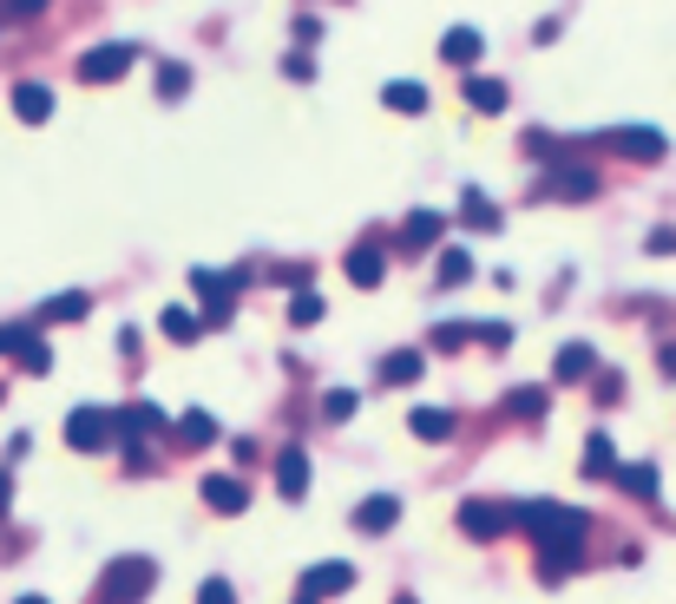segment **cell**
Returning a JSON list of instances; mask_svg holds the SVG:
<instances>
[{
  "instance_id": "1",
  "label": "cell",
  "mask_w": 676,
  "mask_h": 604,
  "mask_svg": "<svg viewBox=\"0 0 676 604\" xmlns=\"http://www.w3.org/2000/svg\"><path fill=\"white\" fill-rule=\"evenodd\" d=\"M513 526H526L532 539H539V572L559 585L565 572H578V559H585V533H592V520L578 513V506H559V500H519L513 506Z\"/></svg>"
},
{
  "instance_id": "2",
  "label": "cell",
  "mask_w": 676,
  "mask_h": 604,
  "mask_svg": "<svg viewBox=\"0 0 676 604\" xmlns=\"http://www.w3.org/2000/svg\"><path fill=\"white\" fill-rule=\"evenodd\" d=\"M151 559H112L105 566V585H99V604H138L151 592Z\"/></svg>"
},
{
  "instance_id": "3",
  "label": "cell",
  "mask_w": 676,
  "mask_h": 604,
  "mask_svg": "<svg viewBox=\"0 0 676 604\" xmlns=\"http://www.w3.org/2000/svg\"><path fill=\"white\" fill-rule=\"evenodd\" d=\"M131 59H138V46L105 39V46L79 53V86H112V79H125V72H131Z\"/></svg>"
},
{
  "instance_id": "4",
  "label": "cell",
  "mask_w": 676,
  "mask_h": 604,
  "mask_svg": "<svg viewBox=\"0 0 676 604\" xmlns=\"http://www.w3.org/2000/svg\"><path fill=\"white\" fill-rule=\"evenodd\" d=\"M112 441H118V428H112L105 408H72V414H66V447H79V454H105Z\"/></svg>"
},
{
  "instance_id": "5",
  "label": "cell",
  "mask_w": 676,
  "mask_h": 604,
  "mask_svg": "<svg viewBox=\"0 0 676 604\" xmlns=\"http://www.w3.org/2000/svg\"><path fill=\"white\" fill-rule=\"evenodd\" d=\"M605 145H611L618 158H638V164L671 158V138H664V132H651V125H611V132H605Z\"/></svg>"
},
{
  "instance_id": "6",
  "label": "cell",
  "mask_w": 676,
  "mask_h": 604,
  "mask_svg": "<svg viewBox=\"0 0 676 604\" xmlns=\"http://www.w3.org/2000/svg\"><path fill=\"white\" fill-rule=\"evenodd\" d=\"M513 526V506H500V500H467L460 506V533L467 539H500Z\"/></svg>"
},
{
  "instance_id": "7",
  "label": "cell",
  "mask_w": 676,
  "mask_h": 604,
  "mask_svg": "<svg viewBox=\"0 0 676 604\" xmlns=\"http://www.w3.org/2000/svg\"><path fill=\"white\" fill-rule=\"evenodd\" d=\"M355 585V566H342V559H322V566H309L302 572V599H335V592H348Z\"/></svg>"
},
{
  "instance_id": "8",
  "label": "cell",
  "mask_w": 676,
  "mask_h": 604,
  "mask_svg": "<svg viewBox=\"0 0 676 604\" xmlns=\"http://www.w3.org/2000/svg\"><path fill=\"white\" fill-rule=\"evenodd\" d=\"M204 506L210 513H250V487L237 474H204Z\"/></svg>"
},
{
  "instance_id": "9",
  "label": "cell",
  "mask_w": 676,
  "mask_h": 604,
  "mask_svg": "<svg viewBox=\"0 0 676 604\" xmlns=\"http://www.w3.org/2000/svg\"><path fill=\"white\" fill-rule=\"evenodd\" d=\"M355 526H362V533H388V526H401V493H368V500L355 506Z\"/></svg>"
},
{
  "instance_id": "10",
  "label": "cell",
  "mask_w": 676,
  "mask_h": 604,
  "mask_svg": "<svg viewBox=\"0 0 676 604\" xmlns=\"http://www.w3.org/2000/svg\"><path fill=\"white\" fill-rule=\"evenodd\" d=\"M546 191H552V197H598V171H592V164H559V171L546 178Z\"/></svg>"
},
{
  "instance_id": "11",
  "label": "cell",
  "mask_w": 676,
  "mask_h": 604,
  "mask_svg": "<svg viewBox=\"0 0 676 604\" xmlns=\"http://www.w3.org/2000/svg\"><path fill=\"white\" fill-rule=\"evenodd\" d=\"M480 53H486V39H480L473 26H447V33H440V59H447V66H473Z\"/></svg>"
},
{
  "instance_id": "12",
  "label": "cell",
  "mask_w": 676,
  "mask_h": 604,
  "mask_svg": "<svg viewBox=\"0 0 676 604\" xmlns=\"http://www.w3.org/2000/svg\"><path fill=\"white\" fill-rule=\"evenodd\" d=\"M381 105L421 118V112H427V86H421V79H388V86H381Z\"/></svg>"
},
{
  "instance_id": "13",
  "label": "cell",
  "mask_w": 676,
  "mask_h": 604,
  "mask_svg": "<svg viewBox=\"0 0 676 604\" xmlns=\"http://www.w3.org/2000/svg\"><path fill=\"white\" fill-rule=\"evenodd\" d=\"M440 230H447V210H414L401 224V250H427V243H440Z\"/></svg>"
},
{
  "instance_id": "14",
  "label": "cell",
  "mask_w": 676,
  "mask_h": 604,
  "mask_svg": "<svg viewBox=\"0 0 676 604\" xmlns=\"http://www.w3.org/2000/svg\"><path fill=\"white\" fill-rule=\"evenodd\" d=\"M92 309V296L85 289H59V296H46L39 309H33V322H79Z\"/></svg>"
},
{
  "instance_id": "15",
  "label": "cell",
  "mask_w": 676,
  "mask_h": 604,
  "mask_svg": "<svg viewBox=\"0 0 676 604\" xmlns=\"http://www.w3.org/2000/svg\"><path fill=\"white\" fill-rule=\"evenodd\" d=\"M276 493H283V500H302V493H309V454H302V447H289V454L276 460Z\"/></svg>"
},
{
  "instance_id": "16",
  "label": "cell",
  "mask_w": 676,
  "mask_h": 604,
  "mask_svg": "<svg viewBox=\"0 0 676 604\" xmlns=\"http://www.w3.org/2000/svg\"><path fill=\"white\" fill-rule=\"evenodd\" d=\"M13 118L46 125V118H53V92H46V86H33V79H26V86H13Z\"/></svg>"
},
{
  "instance_id": "17",
  "label": "cell",
  "mask_w": 676,
  "mask_h": 604,
  "mask_svg": "<svg viewBox=\"0 0 676 604\" xmlns=\"http://www.w3.org/2000/svg\"><path fill=\"white\" fill-rule=\"evenodd\" d=\"M552 368H559V381H585V375L598 368V349H592V342H565V349L552 355Z\"/></svg>"
},
{
  "instance_id": "18",
  "label": "cell",
  "mask_w": 676,
  "mask_h": 604,
  "mask_svg": "<svg viewBox=\"0 0 676 604\" xmlns=\"http://www.w3.org/2000/svg\"><path fill=\"white\" fill-rule=\"evenodd\" d=\"M408 428H414V441H427V447L454 441V414H447V408H414V414H408Z\"/></svg>"
},
{
  "instance_id": "19",
  "label": "cell",
  "mask_w": 676,
  "mask_h": 604,
  "mask_svg": "<svg viewBox=\"0 0 676 604\" xmlns=\"http://www.w3.org/2000/svg\"><path fill=\"white\" fill-rule=\"evenodd\" d=\"M618 467H625V460H618V447H611V434L598 428V434L585 441V480H611Z\"/></svg>"
},
{
  "instance_id": "20",
  "label": "cell",
  "mask_w": 676,
  "mask_h": 604,
  "mask_svg": "<svg viewBox=\"0 0 676 604\" xmlns=\"http://www.w3.org/2000/svg\"><path fill=\"white\" fill-rule=\"evenodd\" d=\"M381 270H388V257H381V250H368V243H362V250H348V283H355V289H375V283H381Z\"/></svg>"
},
{
  "instance_id": "21",
  "label": "cell",
  "mask_w": 676,
  "mask_h": 604,
  "mask_svg": "<svg viewBox=\"0 0 676 604\" xmlns=\"http://www.w3.org/2000/svg\"><path fill=\"white\" fill-rule=\"evenodd\" d=\"M467 105H473V112H506V79H480V72H473V79H467Z\"/></svg>"
},
{
  "instance_id": "22",
  "label": "cell",
  "mask_w": 676,
  "mask_h": 604,
  "mask_svg": "<svg viewBox=\"0 0 676 604\" xmlns=\"http://www.w3.org/2000/svg\"><path fill=\"white\" fill-rule=\"evenodd\" d=\"M112 428H118V434H158V428H164V414H158L151 401H131L125 414H112Z\"/></svg>"
},
{
  "instance_id": "23",
  "label": "cell",
  "mask_w": 676,
  "mask_h": 604,
  "mask_svg": "<svg viewBox=\"0 0 676 604\" xmlns=\"http://www.w3.org/2000/svg\"><path fill=\"white\" fill-rule=\"evenodd\" d=\"M611 480H618L631 500H657V467H651V460H638V467H618Z\"/></svg>"
},
{
  "instance_id": "24",
  "label": "cell",
  "mask_w": 676,
  "mask_h": 604,
  "mask_svg": "<svg viewBox=\"0 0 676 604\" xmlns=\"http://www.w3.org/2000/svg\"><path fill=\"white\" fill-rule=\"evenodd\" d=\"M177 441H184V447H210V441H217V421H210L204 408H191V414H177Z\"/></svg>"
},
{
  "instance_id": "25",
  "label": "cell",
  "mask_w": 676,
  "mask_h": 604,
  "mask_svg": "<svg viewBox=\"0 0 676 604\" xmlns=\"http://www.w3.org/2000/svg\"><path fill=\"white\" fill-rule=\"evenodd\" d=\"M414 375H421V349H401V355L381 362V381H388V388H408Z\"/></svg>"
},
{
  "instance_id": "26",
  "label": "cell",
  "mask_w": 676,
  "mask_h": 604,
  "mask_svg": "<svg viewBox=\"0 0 676 604\" xmlns=\"http://www.w3.org/2000/svg\"><path fill=\"white\" fill-rule=\"evenodd\" d=\"M164 335H171V342H197V335H204V316H191V309L177 303V309H164Z\"/></svg>"
},
{
  "instance_id": "27",
  "label": "cell",
  "mask_w": 676,
  "mask_h": 604,
  "mask_svg": "<svg viewBox=\"0 0 676 604\" xmlns=\"http://www.w3.org/2000/svg\"><path fill=\"white\" fill-rule=\"evenodd\" d=\"M184 92H191V66L164 59V66H158V99H184Z\"/></svg>"
},
{
  "instance_id": "28",
  "label": "cell",
  "mask_w": 676,
  "mask_h": 604,
  "mask_svg": "<svg viewBox=\"0 0 676 604\" xmlns=\"http://www.w3.org/2000/svg\"><path fill=\"white\" fill-rule=\"evenodd\" d=\"M506 414L539 421V414H546V388H513V395H506Z\"/></svg>"
},
{
  "instance_id": "29",
  "label": "cell",
  "mask_w": 676,
  "mask_h": 604,
  "mask_svg": "<svg viewBox=\"0 0 676 604\" xmlns=\"http://www.w3.org/2000/svg\"><path fill=\"white\" fill-rule=\"evenodd\" d=\"M355 408H362L355 388H329V395H322V414H329V421H355Z\"/></svg>"
},
{
  "instance_id": "30",
  "label": "cell",
  "mask_w": 676,
  "mask_h": 604,
  "mask_svg": "<svg viewBox=\"0 0 676 604\" xmlns=\"http://www.w3.org/2000/svg\"><path fill=\"white\" fill-rule=\"evenodd\" d=\"M289 322H296V329H309V322H322V296H316V289H302V296H289Z\"/></svg>"
},
{
  "instance_id": "31",
  "label": "cell",
  "mask_w": 676,
  "mask_h": 604,
  "mask_svg": "<svg viewBox=\"0 0 676 604\" xmlns=\"http://www.w3.org/2000/svg\"><path fill=\"white\" fill-rule=\"evenodd\" d=\"M13 355H20V368H33V375H46V368H53V349H46L39 335H26V342H20Z\"/></svg>"
},
{
  "instance_id": "32",
  "label": "cell",
  "mask_w": 676,
  "mask_h": 604,
  "mask_svg": "<svg viewBox=\"0 0 676 604\" xmlns=\"http://www.w3.org/2000/svg\"><path fill=\"white\" fill-rule=\"evenodd\" d=\"M467 276H473V257H467V250H447V257H440V283L454 289V283H467Z\"/></svg>"
},
{
  "instance_id": "33",
  "label": "cell",
  "mask_w": 676,
  "mask_h": 604,
  "mask_svg": "<svg viewBox=\"0 0 676 604\" xmlns=\"http://www.w3.org/2000/svg\"><path fill=\"white\" fill-rule=\"evenodd\" d=\"M467 224H473V230H493V224H500V210H493L480 191H467Z\"/></svg>"
},
{
  "instance_id": "34",
  "label": "cell",
  "mask_w": 676,
  "mask_h": 604,
  "mask_svg": "<svg viewBox=\"0 0 676 604\" xmlns=\"http://www.w3.org/2000/svg\"><path fill=\"white\" fill-rule=\"evenodd\" d=\"M467 342H473V329H460V322H440V329H434V349H447V355L467 349Z\"/></svg>"
},
{
  "instance_id": "35",
  "label": "cell",
  "mask_w": 676,
  "mask_h": 604,
  "mask_svg": "<svg viewBox=\"0 0 676 604\" xmlns=\"http://www.w3.org/2000/svg\"><path fill=\"white\" fill-rule=\"evenodd\" d=\"M473 335H480V342H486V349H513V329H506V322H480V329H473Z\"/></svg>"
},
{
  "instance_id": "36",
  "label": "cell",
  "mask_w": 676,
  "mask_h": 604,
  "mask_svg": "<svg viewBox=\"0 0 676 604\" xmlns=\"http://www.w3.org/2000/svg\"><path fill=\"white\" fill-rule=\"evenodd\" d=\"M197 604H237V592H230V579H204V592H197Z\"/></svg>"
},
{
  "instance_id": "37",
  "label": "cell",
  "mask_w": 676,
  "mask_h": 604,
  "mask_svg": "<svg viewBox=\"0 0 676 604\" xmlns=\"http://www.w3.org/2000/svg\"><path fill=\"white\" fill-rule=\"evenodd\" d=\"M46 0H0V20H33Z\"/></svg>"
},
{
  "instance_id": "38",
  "label": "cell",
  "mask_w": 676,
  "mask_h": 604,
  "mask_svg": "<svg viewBox=\"0 0 676 604\" xmlns=\"http://www.w3.org/2000/svg\"><path fill=\"white\" fill-rule=\"evenodd\" d=\"M644 243H651V250H657V257H671V250H676V230H671V224H657V230H651V237H644Z\"/></svg>"
},
{
  "instance_id": "39",
  "label": "cell",
  "mask_w": 676,
  "mask_h": 604,
  "mask_svg": "<svg viewBox=\"0 0 676 604\" xmlns=\"http://www.w3.org/2000/svg\"><path fill=\"white\" fill-rule=\"evenodd\" d=\"M7 513H13V474L0 467V520H7Z\"/></svg>"
},
{
  "instance_id": "40",
  "label": "cell",
  "mask_w": 676,
  "mask_h": 604,
  "mask_svg": "<svg viewBox=\"0 0 676 604\" xmlns=\"http://www.w3.org/2000/svg\"><path fill=\"white\" fill-rule=\"evenodd\" d=\"M20 604H46V599H20Z\"/></svg>"
},
{
  "instance_id": "41",
  "label": "cell",
  "mask_w": 676,
  "mask_h": 604,
  "mask_svg": "<svg viewBox=\"0 0 676 604\" xmlns=\"http://www.w3.org/2000/svg\"><path fill=\"white\" fill-rule=\"evenodd\" d=\"M394 604H414V599H394Z\"/></svg>"
},
{
  "instance_id": "42",
  "label": "cell",
  "mask_w": 676,
  "mask_h": 604,
  "mask_svg": "<svg viewBox=\"0 0 676 604\" xmlns=\"http://www.w3.org/2000/svg\"><path fill=\"white\" fill-rule=\"evenodd\" d=\"M296 604H316V599H296Z\"/></svg>"
}]
</instances>
